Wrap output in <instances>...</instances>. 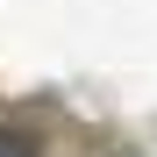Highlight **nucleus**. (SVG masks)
<instances>
[{"label": "nucleus", "instance_id": "1", "mask_svg": "<svg viewBox=\"0 0 157 157\" xmlns=\"http://www.w3.org/2000/svg\"><path fill=\"white\" fill-rule=\"evenodd\" d=\"M0 157H36V143L21 136V128H0Z\"/></svg>", "mask_w": 157, "mask_h": 157}]
</instances>
